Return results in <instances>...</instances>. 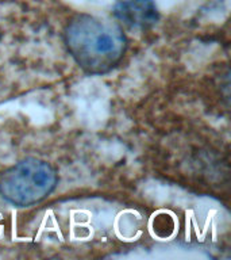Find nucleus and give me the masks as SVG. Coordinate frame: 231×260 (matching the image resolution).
Instances as JSON below:
<instances>
[{
	"mask_svg": "<svg viewBox=\"0 0 231 260\" xmlns=\"http://www.w3.org/2000/svg\"><path fill=\"white\" fill-rule=\"evenodd\" d=\"M58 184L56 168L45 160L27 157L0 175V195L12 206L28 207L42 202Z\"/></svg>",
	"mask_w": 231,
	"mask_h": 260,
	"instance_id": "f03ea898",
	"label": "nucleus"
},
{
	"mask_svg": "<svg viewBox=\"0 0 231 260\" xmlns=\"http://www.w3.org/2000/svg\"><path fill=\"white\" fill-rule=\"evenodd\" d=\"M64 44L87 75H105L122 61L127 40L117 23L80 14L65 26Z\"/></svg>",
	"mask_w": 231,
	"mask_h": 260,
	"instance_id": "f257e3e1",
	"label": "nucleus"
},
{
	"mask_svg": "<svg viewBox=\"0 0 231 260\" xmlns=\"http://www.w3.org/2000/svg\"><path fill=\"white\" fill-rule=\"evenodd\" d=\"M112 14L123 24L138 30L153 27L160 19L153 0H125L115 6Z\"/></svg>",
	"mask_w": 231,
	"mask_h": 260,
	"instance_id": "7ed1b4c3",
	"label": "nucleus"
}]
</instances>
